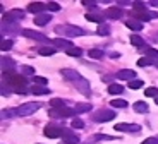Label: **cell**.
Segmentation results:
<instances>
[{
  "label": "cell",
  "instance_id": "cell-26",
  "mask_svg": "<svg viewBox=\"0 0 158 144\" xmlns=\"http://www.w3.org/2000/svg\"><path fill=\"white\" fill-rule=\"evenodd\" d=\"M50 106L52 108H65V101H64V100H60V98H53V100H52L50 101Z\"/></svg>",
  "mask_w": 158,
  "mask_h": 144
},
{
  "label": "cell",
  "instance_id": "cell-22",
  "mask_svg": "<svg viewBox=\"0 0 158 144\" xmlns=\"http://www.w3.org/2000/svg\"><path fill=\"white\" fill-rule=\"evenodd\" d=\"M148 110H150V106H148L146 101H136V103H134V112H138V113H146Z\"/></svg>",
  "mask_w": 158,
  "mask_h": 144
},
{
  "label": "cell",
  "instance_id": "cell-45",
  "mask_svg": "<svg viewBox=\"0 0 158 144\" xmlns=\"http://www.w3.org/2000/svg\"><path fill=\"white\" fill-rule=\"evenodd\" d=\"M14 91H16L17 94H26L29 89H28V88H17V89H14Z\"/></svg>",
  "mask_w": 158,
  "mask_h": 144
},
{
  "label": "cell",
  "instance_id": "cell-41",
  "mask_svg": "<svg viewBox=\"0 0 158 144\" xmlns=\"http://www.w3.org/2000/svg\"><path fill=\"white\" fill-rule=\"evenodd\" d=\"M33 82H36L38 86H45L48 81H47L45 77H38V76H35V77H33Z\"/></svg>",
  "mask_w": 158,
  "mask_h": 144
},
{
  "label": "cell",
  "instance_id": "cell-24",
  "mask_svg": "<svg viewBox=\"0 0 158 144\" xmlns=\"http://www.w3.org/2000/svg\"><path fill=\"white\" fill-rule=\"evenodd\" d=\"M40 55H45V57H48V55H55L57 53V48L55 47H41L38 50Z\"/></svg>",
  "mask_w": 158,
  "mask_h": 144
},
{
  "label": "cell",
  "instance_id": "cell-34",
  "mask_svg": "<svg viewBox=\"0 0 158 144\" xmlns=\"http://www.w3.org/2000/svg\"><path fill=\"white\" fill-rule=\"evenodd\" d=\"M131 43H132L134 47H143V45H144L143 38H139V36H136V35H132V36H131Z\"/></svg>",
  "mask_w": 158,
  "mask_h": 144
},
{
  "label": "cell",
  "instance_id": "cell-2",
  "mask_svg": "<svg viewBox=\"0 0 158 144\" xmlns=\"http://www.w3.org/2000/svg\"><path fill=\"white\" fill-rule=\"evenodd\" d=\"M55 33L57 35H64V36H83V35H86L84 29H81V27H77V26H72V24H65V26L62 24V26H57Z\"/></svg>",
  "mask_w": 158,
  "mask_h": 144
},
{
  "label": "cell",
  "instance_id": "cell-44",
  "mask_svg": "<svg viewBox=\"0 0 158 144\" xmlns=\"http://www.w3.org/2000/svg\"><path fill=\"white\" fill-rule=\"evenodd\" d=\"M143 144H158V137H148L143 141Z\"/></svg>",
  "mask_w": 158,
  "mask_h": 144
},
{
  "label": "cell",
  "instance_id": "cell-6",
  "mask_svg": "<svg viewBox=\"0 0 158 144\" xmlns=\"http://www.w3.org/2000/svg\"><path fill=\"white\" fill-rule=\"evenodd\" d=\"M103 19H105V12L98 10V9H93L91 12H88L86 14V21H89V23H103Z\"/></svg>",
  "mask_w": 158,
  "mask_h": 144
},
{
  "label": "cell",
  "instance_id": "cell-15",
  "mask_svg": "<svg viewBox=\"0 0 158 144\" xmlns=\"http://www.w3.org/2000/svg\"><path fill=\"white\" fill-rule=\"evenodd\" d=\"M74 88H76V89H79L81 93H84V94H89V82H88L86 79H83V77L74 82Z\"/></svg>",
  "mask_w": 158,
  "mask_h": 144
},
{
  "label": "cell",
  "instance_id": "cell-18",
  "mask_svg": "<svg viewBox=\"0 0 158 144\" xmlns=\"http://www.w3.org/2000/svg\"><path fill=\"white\" fill-rule=\"evenodd\" d=\"M47 7L45 4H41V2H33V4L28 5V10L33 12V14H36V16H40V14H43V9Z\"/></svg>",
  "mask_w": 158,
  "mask_h": 144
},
{
  "label": "cell",
  "instance_id": "cell-46",
  "mask_svg": "<svg viewBox=\"0 0 158 144\" xmlns=\"http://www.w3.org/2000/svg\"><path fill=\"white\" fill-rule=\"evenodd\" d=\"M117 4H118V7H120V5H129L131 2L129 0H117Z\"/></svg>",
  "mask_w": 158,
  "mask_h": 144
},
{
  "label": "cell",
  "instance_id": "cell-51",
  "mask_svg": "<svg viewBox=\"0 0 158 144\" xmlns=\"http://www.w3.org/2000/svg\"><path fill=\"white\" fill-rule=\"evenodd\" d=\"M155 103H156V105H158V96H156V98H155Z\"/></svg>",
  "mask_w": 158,
  "mask_h": 144
},
{
  "label": "cell",
  "instance_id": "cell-25",
  "mask_svg": "<svg viewBox=\"0 0 158 144\" xmlns=\"http://www.w3.org/2000/svg\"><path fill=\"white\" fill-rule=\"evenodd\" d=\"M10 67H14V60L7 59V57H2V70H4V72H9Z\"/></svg>",
  "mask_w": 158,
  "mask_h": 144
},
{
  "label": "cell",
  "instance_id": "cell-39",
  "mask_svg": "<svg viewBox=\"0 0 158 144\" xmlns=\"http://www.w3.org/2000/svg\"><path fill=\"white\" fill-rule=\"evenodd\" d=\"M144 96H158V88H148L146 91H144Z\"/></svg>",
  "mask_w": 158,
  "mask_h": 144
},
{
  "label": "cell",
  "instance_id": "cell-14",
  "mask_svg": "<svg viewBox=\"0 0 158 144\" xmlns=\"http://www.w3.org/2000/svg\"><path fill=\"white\" fill-rule=\"evenodd\" d=\"M105 14H107V17H110V19H120V17L124 16V10L120 7H108Z\"/></svg>",
  "mask_w": 158,
  "mask_h": 144
},
{
  "label": "cell",
  "instance_id": "cell-16",
  "mask_svg": "<svg viewBox=\"0 0 158 144\" xmlns=\"http://www.w3.org/2000/svg\"><path fill=\"white\" fill-rule=\"evenodd\" d=\"M132 14V19H136V21H139V23H143V21H151L153 19V16H151V12H136V10H132L131 12Z\"/></svg>",
  "mask_w": 158,
  "mask_h": 144
},
{
  "label": "cell",
  "instance_id": "cell-43",
  "mask_svg": "<svg viewBox=\"0 0 158 144\" xmlns=\"http://www.w3.org/2000/svg\"><path fill=\"white\" fill-rule=\"evenodd\" d=\"M33 74H35V69L33 67H29V65L23 67V76H33Z\"/></svg>",
  "mask_w": 158,
  "mask_h": 144
},
{
  "label": "cell",
  "instance_id": "cell-29",
  "mask_svg": "<svg viewBox=\"0 0 158 144\" xmlns=\"http://www.w3.org/2000/svg\"><path fill=\"white\" fill-rule=\"evenodd\" d=\"M88 55H89L91 59H95V60H102L105 53H103L102 50H89V53H88Z\"/></svg>",
  "mask_w": 158,
  "mask_h": 144
},
{
  "label": "cell",
  "instance_id": "cell-42",
  "mask_svg": "<svg viewBox=\"0 0 158 144\" xmlns=\"http://www.w3.org/2000/svg\"><path fill=\"white\" fill-rule=\"evenodd\" d=\"M47 7L50 9V12H57V10H60V5L57 4V2H50V4H47Z\"/></svg>",
  "mask_w": 158,
  "mask_h": 144
},
{
  "label": "cell",
  "instance_id": "cell-35",
  "mask_svg": "<svg viewBox=\"0 0 158 144\" xmlns=\"http://www.w3.org/2000/svg\"><path fill=\"white\" fill-rule=\"evenodd\" d=\"M153 62H155V60L148 59V57H143V59L138 60V65H139V67H146V65H151Z\"/></svg>",
  "mask_w": 158,
  "mask_h": 144
},
{
  "label": "cell",
  "instance_id": "cell-21",
  "mask_svg": "<svg viewBox=\"0 0 158 144\" xmlns=\"http://www.w3.org/2000/svg\"><path fill=\"white\" fill-rule=\"evenodd\" d=\"M29 93H33V94H48L50 93V89H48L47 86H38V84H35L29 89Z\"/></svg>",
  "mask_w": 158,
  "mask_h": 144
},
{
  "label": "cell",
  "instance_id": "cell-33",
  "mask_svg": "<svg viewBox=\"0 0 158 144\" xmlns=\"http://www.w3.org/2000/svg\"><path fill=\"white\" fill-rule=\"evenodd\" d=\"M146 57L151 60H158V50H155V48H148L146 50Z\"/></svg>",
  "mask_w": 158,
  "mask_h": 144
},
{
  "label": "cell",
  "instance_id": "cell-31",
  "mask_svg": "<svg viewBox=\"0 0 158 144\" xmlns=\"http://www.w3.org/2000/svg\"><path fill=\"white\" fill-rule=\"evenodd\" d=\"M132 10H136V12H146V4H143V2H134V4H132Z\"/></svg>",
  "mask_w": 158,
  "mask_h": 144
},
{
  "label": "cell",
  "instance_id": "cell-32",
  "mask_svg": "<svg viewBox=\"0 0 158 144\" xmlns=\"http://www.w3.org/2000/svg\"><path fill=\"white\" fill-rule=\"evenodd\" d=\"M98 35H100V36H108V35H110V26L100 24V27H98Z\"/></svg>",
  "mask_w": 158,
  "mask_h": 144
},
{
  "label": "cell",
  "instance_id": "cell-17",
  "mask_svg": "<svg viewBox=\"0 0 158 144\" xmlns=\"http://www.w3.org/2000/svg\"><path fill=\"white\" fill-rule=\"evenodd\" d=\"M62 76L65 79H69V81H72V82H76V81L81 79V76H79L74 69H62Z\"/></svg>",
  "mask_w": 158,
  "mask_h": 144
},
{
  "label": "cell",
  "instance_id": "cell-9",
  "mask_svg": "<svg viewBox=\"0 0 158 144\" xmlns=\"http://www.w3.org/2000/svg\"><path fill=\"white\" fill-rule=\"evenodd\" d=\"M21 33H23L26 38L36 39V41H50L45 35H41V33H38V31H33V29H24V31H21Z\"/></svg>",
  "mask_w": 158,
  "mask_h": 144
},
{
  "label": "cell",
  "instance_id": "cell-50",
  "mask_svg": "<svg viewBox=\"0 0 158 144\" xmlns=\"http://www.w3.org/2000/svg\"><path fill=\"white\" fill-rule=\"evenodd\" d=\"M153 65H156V67H158V60H155V62H153Z\"/></svg>",
  "mask_w": 158,
  "mask_h": 144
},
{
  "label": "cell",
  "instance_id": "cell-47",
  "mask_svg": "<svg viewBox=\"0 0 158 144\" xmlns=\"http://www.w3.org/2000/svg\"><path fill=\"white\" fill-rule=\"evenodd\" d=\"M83 5H93V7H95V2H91V0H84Z\"/></svg>",
  "mask_w": 158,
  "mask_h": 144
},
{
  "label": "cell",
  "instance_id": "cell-13",
  "mask_svg": "<svg viewBox=\"0 0 158 144\" xmlns=\"http://www.w3.org/2000/svg\"><path fill=\"white\" fill-rule=\"evenodd\" d=\"M62 139H64V142H65V144H77V142H79V137L76 136L72 130H65V129H64Z\"/></svg>",
  "mask_w": 158,
  "mask_h": 144
},
{
  "label": "cell",
  "instance_id": "cell-12",
  "mask_svg": "<svg viewBox=\"0 0 158 144\" xmlns=\"http://www.w3.org/2000/svg\"><path fill=\"white\" fill-rule=\"evenodd\" d=\"M117 77L122 79V81H134L136 79V72L132 69H124L117 72Z\"/></svg>",
  "mask_w": 158,
  "mask_h": 144
},
{
  "label": "cell",
  "instance_id": "cell-38",
  "mask_svg": "<svg viewBox=\"0 0 158 144\" xmlns=\"http://www.w3.org/2000/svg\"><path fill=\"white\" fill-rule=\"evenodd\" d=\"M141 86H143V81H139V79H134V81L129 82V88H131V89H139Z\"/></svg>",
  "mask_w": 158,
  "mask_h": 144
},
{
  "label": "cell",
  "instance_id": "cell-20",
  "mask_svg": "<svg viewBox=\"0 0 158 144\" xmlns=\"http://www.w3.org/2000/svg\"><path fill=\"white\" fill-rule=\"evenodd\" d=\"M126 26L129 27V29H132V31H141L143 29V24L139 23V21H136V19H127Z\"/></svg>",
  "mask_w": 158,
  "mask_h": 144
},
{
  "label": "cell",
  "instance_id": "cell-7",
  "mask_svg": "<svg viewBox=\"0 0 158 144\" xmlns=\"http://www.w3.org/2000/svg\"><path fill=\"white\" fill-rule=\"evenodd\" d=\"M24 17V12L21 10V9H14V10L7 12V14H4V21L5 23H14V21H19Z\"/></svg>",
  "mask_w": 158,
  "mask_h": 144
},
{
  "label": "cell",
  "instance_id": "cell-19",
  "mask_svg": "<svg viewBox=\"0 0 158 144\" xmlns=\"http://www.w3.org/2000/svg\"><path fill=\"white\" fill-rule=\"evenodd\" d=\"M52 21V14H40V16L35 17V24L36 26H45Z\"/></svg>",
  "mask_w": 158,
  "mask_h": 144
},
{
  "label": "cell",
  "instance_id": "cell-30",
  "mask_svg": "<svg viewBox=\"0 0 158 144\" xmlns=\"http://www.w3.org/2000/svg\"><path fill=\"white\" fill-rule=\"evenodd\" d=\"M110 105L114 106V108H126V106H127V101H124V100H112Z\"/></svg>",
  "mask_w": 158,
  "mask_h": 144
},
{
  "label": "cell",
  "instance_id": "cell-27",
  "mask_svg": "<svg viewBox=\"0 0 158 144\" xmlns=\"http://www.w3.org/2000/svg\"><path fill=\"white\" fill-rule=\"evenodd\" d=\"M122 91H124V88L120 84H115V82H114V84L108 86V93H110V94H120Z\"/></svg>",
  "mask_w": 158,
  "mask_h": 144
},
{
  "label": "cell",
  "instance_id": "cell-37",
  "mask_svg": "<svg viewBox=\"0 0 158 144\" xmlns=\"http://www.w3.org/2000/svg\"><path fill=\"white\" fill-rule=\"evenodd\" d=\"M95 139H98V141H114V139H117V137L108 136V134H96Z\"/></svg>",
  "mask_w": 158,
  "mask_h": 144
},
{
  "label": "cell",
  "instance_id": "cell-3",
  "mask_svg": "<svg viewBox=\"0 0 158 144\" xmlns=\"http://www.w3.org/2000/svg\"><path fill=\"white\" fill-rule=\"evenodd\" d=\"M40 108H41V105H40L38 101H28V103H24V105L17 106L16 115H19V117H29V115H33V113Z\"/></svg>",
  "mask_w": 158,
  "mask_h": 144
},
{
  "label": "cell",
  "instance_id": "cell-1",
  "mask_svg": "<svg viewBox=\"0 0 158 144\" xmlns=\"http://www.w3.org/2000/svg\"><path fill=\"white\" fill-rule=\"evenodd\" d=\"M4 84H9L10 88H14V89H17V88H26V84H28V81H26V76L23 74H9V72H5L4 74Z\"/></svg>",
  "mask_w": 158,
  "mask_h": 144
},
{
  "label": "cell",
  "instance_id": "cell-5",
  "mask_svg": "<svg viewBox=\"0 0 158 144\" xmlns=\"http://www.w3.org/2000/svg\"><path fill=\"white\" fill-rule=\"evenodd\" d=\"M112 118H115V112H112V110H98V112L93 113L95 122H108Z\"/></svg>",
  "mask_w": 158,
  "mask_h": 144
},
{
  "label": "cell",
  "instance_id": "cell-40",
  "mask_svg": "<svg viewBox=\"0 0 158 144\" xmlns=\"http://www.w3.org/2000/svg\"><path fill=\"white\" fill-rule=\"evenodd\" d=\"M72 127H74V129H83L84 127V122L81 120V118H74V120H72Z\"/></svg>",
  "mask_w": 158,
  "mask_h": 144
},
{
  "label": "cell",
  "instance_id": "cell-28",
  "mask_svg": "<svg viewBox=\"0 0 158 144\" xmlns=\"http://www.w3.org/2000/svg\"><path fill=\"white\" fill-rule=\"evenodd\" d=\"M12 47H14V41H12V39H2V43H0V50L2 51L10 50Z\"/></svg>",
  "mask_w": 158,
  "mask_h": 144
},
{
  "label": "cell",
  "instance_id": "cell-8",
  "mask_svg": "<svg viewBox=\"0 0 158 144\" xmlns=\"http://www.w3.org/2000/svg\"><path fill=\"white\" fill-rule=\"evenodd\" d=\"M45 136L50 137V139H55V137H62V136H64V129L55 127V125H48V127H45Z\"/></svg>",
  "mask_w": 158,
  "mask_h": 144
},
{
  "label": "cell",
  "instance_id": "cell-49",
  "mask_svg": "<svg viewBox=\"0 0 158 144\" xmlns=\"http://www.w3.org/2000/svg\"><path fill=\"white\" fill-rule=\"evenodd\" d=\"M150 4H151V5H153V7H158V0H151Z\"/></svg>",
  "mask_w": 158,
  "mask_h": 144
},
{
  "label": "cell",
  "instance_id": "cell-11",
  "mask_svg": "<svg viewBox=\"0 0 158 144\" xmlns=\"http://www.w3.org/2000/svg\"><path fill=\"white\" fill-rule=\"evenodd\" d=\"M52 47H55V48H62V50L69 51L72 47V43L67 41V39H62V38H57V39H52Z\"/></svg>",
  "mask_w": 158,
  "mask_h": 144
},
{
  "label": "cell",
  "instance_id": "cell-10",
  "mask_svg": "<svg viewBox=\"0 0 158 144\" xmlns=\"http://www.w3.org/2000/svg\"><path fill=\"white\" fill-rule=\"evenodd\" d=\"M114 129L118 130V132H138L139 125H134V124H115Z\"/></svg>",
  "mask_w": 158,
  "mask_h": 144
},
{
  "label": "cell",
  "instance_id": "cell-23",
  "mask_svg": "<svg viewBox=\"0 0 158 144\" xmlns=\"http://www.w3.org/2000/svg\"><path fill=\"white\" fill-rule=\"evenodd\" d=\"M74 110H76V113H86L89 110H93V106H91V103H77Z\"/></svg>",
  "mask_w": 158,
  "mask_h": 144
},
{
  "label": "cell",
  "instance_id": "cell-36",
  "mask_svg": "<svg viewBox=\"0 0 158 144\" xmlns=\"http://www.w3.org/2000/svg\"><path fill=\"white\" fill-rule=\"evenodd\" d=\"M67 55H71V57H81L83 55V50L79 47H74V48H71V50L67 51Z\"/></svg>",
  "mask_w": 158,
  "mask_h": 144
},
{
  "label": "cell",
  "instance_id": "cell-48",
  "mask_svg": "<svg viewBox=\"0 0 158 144\" xmlns=\"http://www.w3.org/2000/svg\"><path fill=\"white\" fill-rule=\"evenodd\" d=\"M110 57H112V59H118V57H120V53H117V51H112Z\"/></svg>",
  "mask_w": 158,
  "mask_h": 144
},
{
  "label": "cell",
  "instance_id": "cell-4",
  "mask_svg": "<svg viewBox=\"0 0 158 144\" xmlns=\"http://www.w3.org/2000/svg\"><path fill=\"white\" fill-rule=\"evenodd\" d=\"M48 115H50L52 118H65V117H72V115H76V110L74 108H52L50 112H48Z\"/></svg>",
  "mask_w": 158,
  "mask_h": 144
}]
</instances>
